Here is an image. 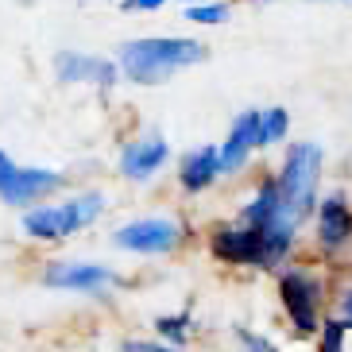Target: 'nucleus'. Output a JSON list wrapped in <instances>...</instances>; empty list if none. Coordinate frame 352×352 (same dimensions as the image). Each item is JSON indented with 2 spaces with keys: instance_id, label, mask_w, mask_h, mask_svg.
Returning a JSON list of instances; mask_svg holds the SVG:
<instances>
[{
  "instance_id": "obj_1",
  "label": "nucleus",
  "mask_w": 352,
  "mask_h": 352,
  "mask_svg": "<svg viewBox=\"0 0 352 352\" xmlns=\"http://www.w3.org/2000/svg\"><path fill=\"white\" fill-rule=\"evenodd\" d=\"M298 225H252V221H221L209 228V256L225 267L283 271L298 248Z\"/></svg>"
},
{
  "instance_id": "obj_2",
  "label": "nucleus",
  "mask_w": 352,
  "mask_h": 352,
  "mask_svg": "<svg viewBox=\"0 0 352 352\" xmlns=\"http://www.w3.org/2000/svg\"><path fill=\"white\" fill-rule=\"evenodd\" d=\"M206 58L209 47L194 35H140V39H128L116 54L124 78L135 85H163Z\"/></svg>"
},
{
  "instance_id": "obj_3",
  "label": "nucleus",
  "mask_w": 352,
  "mask_h": 352,
  "mask_svg": "<svg viewBox=\"0 0 352 352\" xmlns=\"http://www.w3.org/2000/svg\"><path fill=\"white\" fill-rule=\"evenodd\" d=\"M104 194L101 190H78V194L66 197H51V201H39V206L23 209L20 228L28 240H39V244H63L74 240L78 232L94 228L104 213Z\"/></svg>"
},
{
  "instance_id": "obj_4",
  "label": "nucleus",
  "mask_w": 352,
  "mask_h": 352,
  "mask_svg": "<svg viewBox=\"0 0 352 352\" xmlns=\"http://www.w3.org/2000/svg\"><path fill=\"white\" fill-rule=\"evenodd\" d=\"M275 290H279V306L287 318L294 337H310L321 329V321L329 318V283L321 271H314L310 263H287L283 271H275Z\"/></svg>"
},
{
  "instance_id": "obj_5",
  "label": "nucleus",
  "mask_w": 352,
  "mask_h": 352,
  "mask_svg": "<svg viewBox=\"0 0 352 352\" xmlns=\"http://www.w3.org/2000/svg\"><path fill=\"white\" fill-rule=\"evenodd\" d=\"M321 178H325V147L314 140H294L283 151V163L275 170L279 194L287 201V209L306 225L314 217V209L321 201Z\"/></svg>"
},
{
  "instance_id": "obj_6",
  "label": "nucleus",
  "mask_w": 352,
  "mask_h": 352,
  "mask_svg": "<svg viewBox=\"0 0 352 352\" xmlns=\"http://www.w3.org/2000/svg\"><path fill=\"white\" fill-rule=\"evenodd\" d=\"M190 228L175 213H147L113 228V244L128 256H170L186 244Z\"/></svg>"
},
{
  "instance_id": "obj_7",
  "label": "nucleus",
  "mask_w": 352,
  "mask_h": 352,
  "mask_svg": "<svg viewBox=\"0 0 352 352\" xmlns=\"http://www.w3.org/2000/svg\"><path fill=\"white\" fill-rule=\"evenodd\" d=\"M39 283L63 294H85V298H104L113 287H120L116 267L101 259H51L39 271Z\"/></svg>"
},
{
  "instance_id": "obj_8",
  "label": "nucleus",
  "mask_w": 352,
  "mask_h": 352,
  "mask_svg": "<svg viewBox=\"0 0 352 352\" xmlns=\"http://www.w3.org/2000/svg\"><path fill=\"white\" fill-rule=\"evenodd\" d=\"M310 221H314V244L325 259H341L352 252V197L344 190L321 194Z\"/></svg>"
},
{
  "instance_id": "obj_9",
  "label": "nucleus",
  "mask_w": 352,
  "mask_h": 352,
  "mask_svg": "<svg viewBox=\"0 0 352 352\" xmlns=\"http://www.w3.org/2000/svg\"><path fill=\"white\" fill-rule=\"evenodd\" d=\"M66 190V175L54 166H28L16 163V170L8 175V182L0 186V201L12 209H32L39 201H51Z\"/></svg>"
},
{
  "instance_id": "obj_10",
  "label": "nucleus",
  "mask_w": 352,
  "mask_h": 352,
  "mask_svg": "<svg viewBox=\"0 0 352 352\" xmlns=\"http://www.w3.org/2000/svg\"><path fill=\"white\" fill-rule=\"evenodd\" d=\"M166 163H170V144H166V135L140 132L120 147V155H116V175L124 178V182H140V186H144V182L163 175Z\"/></svg>"
},
{
  "instance_id": "obj_11",
  "label": "nucleus",
  "mask_w": 352,
  "mask_h": 352,
  "mask_svg": "<svg viewBox=\"0 0 352 352\" xmlns=\"http://www.w3.org/2000/svg\"><path fill=\"white\" fill-rule=\"evenodd\" d=\"M54 78L63 85H94V89H113L124 70L116 58H104L94 51H78V47H66V51L54 54Z\"/></svg>"
},
{
  "instance_id": "obj_12",
  "label": "nucleus",
  "mask_w": 352,
  "mask_h": 352,
  "mask_svg": "<svg viewBox=\"0 0 352 352\" xmlns=\"http://www.w3.org/2000/svg\"><path fill=\"white\" fill-rule=\"evenodd\" d=\"M175 178H178V190H182V194H190V197L209 194V190L225 178V166H221V144L190 147L186 155L178 159Z\"/></svg>"
},
{
  "instance_id": "obj_13",
  "label": "nucleus",
  "mask_w": 352,
  "mask_h": 352,
  "mask_svg": "<svg viewBox=\"0 0 352 352\" xmlns=\"http://www.w3.org/2000/svg\"><path fill=\"white\" fill-rule=\"evenodd\" d=\"M259 151V109H244V113L228 124L225 140H221V166L225 178L240 175L252 163V155Z\"/></svg>"
},
{
  "instance_id": "obj_14",
  "label": "nucleus",
  "mask_w": 352,
  "mask_h": 352,
  "mask_svg": "<svg viewBox=\"0 0 352 352\" xmlns=\"http://www.w3.org/2000/svg\"><path fill=\"white\" fill-rule=\"evenodd\" d=\"M151 333H155L159 341H170V344H186L197 337V321L190 310H175V314H155L151 318Z\"/></svg>"
},
{
  "instance_id": "obj_15",
  "label": "nucleus",
  "mask_w": 352,
  "mask_h": 352,
  "mask_svg": "<svg viewBox=\"0 0 352 352\" xmlns=\"http://www.w3.org/2000/svg\"><path fill=\"white\" fill-rule=\"evenodd\" d=\"M314 352H352V325L341 314H329L314 333Z\"/></svg>"
},
{
  "instance_id": "obj_16",
  "label": "nucleus",
  "mask_w": 352,
  "mask_h": 352,
  "mask_svg": "<svg viewBox=\"0 0 352 352\" xmlns=\"http://www.w3.org/2000/svg\"><path fill=\"white\" fill-rule=\"evenodd\" d=\"M290 135V113L283 104H271V109H259V151L267 147H279Z\"/></svg>"
},
{
  "instance_id": "obj_17",
  "label": "nucleus",
  "mask_w": 352,
  "mask_h": 352,
  "mask_svg": "<svg viewBox=\"0 0 352 352\" xmlns=\"http://www.w3.org/2000/svg\"><path fill=\"white\" fill-rule=\"evenodd\" d=\"M228 16H232V8L225 0H194L182 8V20L201 23V28H221V23H228Z\"/></svg>"
},
{
  "instance_id": "obj_18",
  "label": "nucleus",
  "mask_w": 352,
  "mask_h": 352,
  "mask_svg": "<svg viewBox=\"0 0 352 352\" xmlns=\"http://www.w3.org/2000/svg\"><path fill=\"white\" fill-rule=\"evenodd\" d=\"M232 341H236V352H279V344L267 333L248 329V325H232Z\"/></svg>"
},
{
  "instance_id": "obj_19",
  "label": "nucleus",
  "mask_w": 352,
  "mask_h": 352,
  "mask_svg": "<svg viewBox=\"0 0 352 352\" xmlns=\"http://www.w3.org/2000/svg\"><path fill=\"white\" fill-rule=\"evenodd\" d=\"M120 352H197V349L159 341V337H124V341H120Z\"/></svg>"
},
{
  "instance_id": "obj_20",
  "label": "nucleus",
  "mask_w": 352,
  "mask_h": 352,
  "mask_svg": "<svg viewBox=\"0 0 352 352\" xmlns=\"http://www.w3.org/2000/svg\"><path fill=\"white\" fill-rule=\"evenodd\" d=\"M333 314H341V318L352 325V283L337 287V294H333Z\"/></svg>"
},
{
  "instance_id": "obj_21",
  "label": "nucleus",
  "mask_w": 352,
  "mask_h": 352,
  "mask_svg": "<svg viewBox=\"0 0 352 352\" xmlns=\"http://www.w3.org/2000/svg\"><path fill=\"white\" fill-rule=\"evenodd\" d=\"M120 8H124L128 16H151V12L166 8V0H120Z\"/></svg>"
},
{
  "instance_id": "obj_22",
  "label": "nucleus",
  "mask_w": 352,
  "mask_h": 352,
  "mask_svg": "<svg viewBox=\"0 0 352 352\" xmlns=\"http://www.w3.org/2000/svg\"><path fill=\"white\" fill-rule=\"evenodd\" d=\"M12 170H16V159H12L8 151H0V186L8 182V175H12Z\"/></svg>"
},
{
  "instance_id": "obj_23",
  "label": "nucleus",
  "mask_w": 352,
  "mask_h": 352,
  "mask_svg": "<svg viewBox=\"0 0 352 352\" xmlns=\"http://www.w3.org/2000/svg\"><path fill=\"white\" fill-rule=\"evenodd\" d=\"M182 4H194V0H182Z\"/></svg>"
}]
</instances>
